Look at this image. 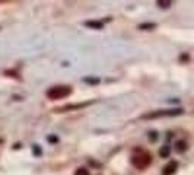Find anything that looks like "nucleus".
Here are the masks:
<instances>
[{"mask_svg":"<svg viewBox=\"0 0 194 175\" xmlns=\"http://www.w3.org/2000/svg\"><path fill=\"white\" fill-rule=\"evenodd\" d=\"M171 4H172V2H169V0H159L158 2V6L162 9H168Z\"/></svg>","mask_w":194,"mask_h":175,"instance_id":"obj_11","label":"nucleus"},{"mask_svg":"<svg viewBox=\"0 0 194 175\" xmlns=\"http://www.w3.org/2000/svg\"><path fill=\"white\" fill-rule=\"evenodd\" d=\"M187 149H188V145H187L186 140H178L175 143V150H177L178 153H184Z\"/></svg>","mask_w":194,"mask_h":175,"instance_id":"obj_7","label":"nucleus"},{"mask_svg":"<svg viewBox=\"0 0 194 175\" xmlns=\"http://www.w3.org/2000/svg\"><path fill=\"white\" fill-rule=\"evenodd\" d=\"M85 26H88L91 29H102L104 28V22L101 21H86L85 22Z\"/></svg>","mask_w":194,"mask_h":175,"instance_id":"obj_6","label":"nucleus"},{"mask_svg":"<svg viewBox=\"0 0 194 175\" xmlns=\"http://www.w3.org/2000/svg\"><path fill=\"white\" fill-rule=\"evenodd\" d=\"M3 142H4L3 139H0V145H3Z\"/></svg>","mask_w":194,"mask_h":175,"instance_id":"obj_17","label":"nucleus"},{"mask_svg":"<svg viewBox=\"0 0 194 175\" xmlns=\"http://www.w3.org/2000/svg\"><path fill=\"white\" fill-rule=\"evenodd\" d=\"M47 140L50 142V143H57V142H59V137L57 136H48L47 137Z\"/></svg>","mask_w":194,"mask_h":175,"instance_id":"obj_15","label":"nucleus"},{"mask_svg":"<svg viewBox=\"0 0 194 175\" xmlns=\"http://www.w3.org/2000/svg\"><path fill=\"white\" fill-rule=\"evenodd\" d=\"M159 155L160 158H169V155H171V147L169 146H162L159 150Z\"/></svg>","mask_w":194,"mask_h":175,"instance_id":"obj_10","label":"nucleus"},{"mask_svg":"<svg viewBox=\"0 0 194 175\" xmlns=\"http://www.w3.org/2000/svg\"><path fill=\"white\" fill-rule=\"evenodd\" d=\"M177 169H178V162L177 161H171V162H168L164 167V169H162V175H174Z\"/></svg>","mask_w":194,"mask_h":175,"instance_id":"obj_5","label":"nucleus"},{"mask_svg":"<svg viewBox=\"0 0 194 175\" xmlns=\"http://www.w3.org/2000/svg\"><path fill=\"white\" fill-rule=\"evenodd\" d=\"M180 60H181V61H187V60H188V56H187V54H182V56L180 57Z\"/></svg>","mask_w":194,"mask_h":175,"instance_id":"obj_16","label":"nucleus"},{"mask_svg":"<svg viewBox=\"0 0 194 175\" xmlns=\"http://www.w3.org/2000/svg\"><path fill=\"white\" fill-rule=\"evenodd\" d=\"M152 162V155L144 152V150H139V153H136L131 156V163L133 167H136L137 169H144L148 168Z\"/></svg>","mask_w":194,"mask_h":175,"instance_id":"obj_2","label":"nucleus"},{"mask_svg":"<svg viewBox=\"0 0 194 175\" xmlns=\"http://www.w3.org/2000/svg\"><path fill=\"white\" fill-rule=\"evenodd\" d=\"M184 110L182 108H174V110H158V111L146 112L140 117L142 120H155V118H162V117H177L181 116Z\"/></svg>","mask_w":194,"mask_h":175,"instance_id":"obj_1","label":"nucleus"},{"mask_svg":"<svg viewBox=\"0 0 194 175\" xmlns=\"http://www.w3.org/2000/svg\"><path fill=\"white\" fill-rule=\"evenodd\" d=\"M92 101H88V102H82V104H69V105H63V107L55 108V112H66V111H73V110H82V108L91 105Z\"/></svg>","mask_w":194,"mask_h":175,"instance_id":"obj_4","label":"nucleus"},{"mask_svg":"<svg viewBox=\"0 0 194 175\" xmlns=\"http://www.w3.org/2000/svg\"><path fill=\"white\" fill-rule=\"evenodd\" d=\"M32 153H34L35 156H37V158H39V156H41V155H42L41 147H39L38 145H34V146H32Z\"/></svg>","mask_w":194,"mask_h":175,"instance_id":"obj_12","label":"nucleus"},{"mask_svg":"<svg viewBox=\"0 0 194 175\" xmlns=\"http://www.w3.org/2000/svg\"><path fill=\"white\" fill-rule=\"evenodd\" d=\"M83 82H85V83H88V85H98V83L101 82V79H99V77L86 76V77H83Z\"/></svg>","mask_w":194,"mask_h":175,"instance_id":"obj_9","label":"nucleus"},{"mask_svg":"<svg viewBox=\"0 0 194 175\" xmlns=\"http://www.w3.org/2000/svg\"><path fill=\"white\" fill-rule=\"evenodd\" d=\"M75 175H89V171L86 169V168H77Z\"/></svg>","mask_w":194,"mask_h":175,"instance_id":"obj_13","label":"nucleus"},{"mask_svg":"<svg viewBox=\"0 0 194 175\" xmlns=\"http://www.w3.org/2000/svg\"><path fill=\"white\" fill-rule=\"evenodd\" d=\"M149 140L152 142V143H155V142L158 140V133H156V131H150V133H149Z\"/></svg>","mask_w":194,"mask_h":175,"instance_id":"obj_14","label":"nucleus"},{"mask_svg":"<svg viewBox=\"0 0 194 175\" xmlns=\"http://www.w3.org/2000/svg\"><path fill=\"white\" fill-rule=\"evenodd\" d=\"M155 28H156L155 22H144V23H140L139 25V29H142V31H152Z\"/></svg>","mask_w":194,"mask_h":175,"instance_id":"obj_8","label":"nucleus"},{"mask_svg":"<svg viewBox=\"0 0 194 175\" xmlns=\"http://www.w3.org/2000/svg\"><path fill=\"white\" fill-rule=\"evenodd\" d=\"M72 94V88L70 86H53L47 90V98L51 99V101H55V99H63L66 96Z\"/></svg>","mask_w":194,"mask_h":175,"instance_id":"obj_3","label":"nucleus"}]
</instances>
